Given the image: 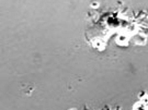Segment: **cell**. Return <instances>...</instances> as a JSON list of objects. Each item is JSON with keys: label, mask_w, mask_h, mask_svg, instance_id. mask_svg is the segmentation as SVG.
<instances>
[{"label": "cell", "mask_w": 148, "mask_h": 110, "mask_svg": "<svg viewBox=\"0 0 148 110\" xmlns=\"http://www.w3.org/2000/svg\"><path fill=\"white\" fill-rule=\"evenodd\" d=\"M133 110H148V93L142 90L138 94L137 100L133 105Z\"/></svg>", "instance_id": "1"}, {"label": "cell", "mask_w": 148, "mask_h": 110, "mask_svg": "<svg viewBox=\"0 0 148 110\" xmlns=\"http://www.w3.org/2000/svg\"><path fill=\"white\" fill-rule=\"evenodd\" d=\"M69 110H77V109H75V108H71V109H69ZM82 110H93V109H91V108H88L87 106H85V107H84V109H82Z\"/></svg>", "instance_id": "3"}, {"label": "cell", "mask_w": 148, "mask_h": 110, "mask_svg": "<svg viewBox=\"0 0 148 110\" xmlns=\"http://www.w3.org/2000/svg\"><path fill=\"white\" fill-rule=\"evenodd\" d=\"M102 110H123V109H122L121 106H116V107H113V108H111L110 106H106Z\"/></svg>", "instance_id": "2"}]
</instances>
